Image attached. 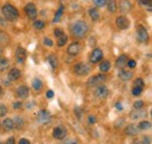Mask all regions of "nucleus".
Here are the masks:
<instances>
[{
    "mask_svg": "<svg viewBox=\"0 0 152 144\" xmlns=\"http://www.w3.org/2000/svg\"><path fill=\"white\" fill-rule=\"evenodd\" d=\"M103 59V52H102V49H99V48H95L90 55H89V61L91 62V63H98L101 60Z\"/></svg>",
    "mask_w": 152,
    "mask_h": 144,
    "instance_id": "6e6552de",
    "label": "nucleus"
},
{
    "mask_svg": "<svg viewBox=\"0 0 152 144\" xmlns=\"http://www.w3.org/2000/svg\"><path fill=\"white\" fill-rule=\"evenodd\" d=\"M118 7H119V11L121 12L125 13V12H129L132 8V4H131L130 0H121Z\"/></svg>",
    "mask_w": 152,
    "mask_h": 144,
    "instance_id": "ddd939ff",
    "label": "nucleus"
},
{
    "mask_svg": "<svg viewBox=\"0 0 152 144\" xmlns=\"http://www.w3.org/2000/svg\"><path fill=\"white\" fill-rule=\"evenodd\" d=\"M116 108L118 109V110H122V109H123V107H122V104H121L119 102H117V104H116Z\"/></svg>",
    "mask_w": 152,
    "mask_h": 144,
    "instance_id": "8fccbe9b",
    "label": "nucleus"
},
{
    "mask_svg": "<svg viewBox=\"0 0 152 144\" xmlns=\"http://www.w3.org/2000/svg\"><path fill=\"white\" fill-rule=\"evenodd\" d=\"M43 43H45V45H47L48 47H53V45H54V43H53V41H52L49 37H45V39H43Z\"/></svg>",
    "mask_w": 152,
    "mask_h": 144,
    "instance_id": "ea45409f",
    "label": "nucleus"
},
{
    "mask_svg": "<svg viewBox=\"0 0 152 144\" xmlns=\"http://www.w3.org/2000/svg\"><path fill=\"white\" fill-rule=\"evenodd\" d=\"M105 80H107V77H105V75H103V74L94 75L93 77H90V79L88 80L87 86H88L89 88H91V87H96V86H98V84H102Z\"/></svg>",
    "mask_w": 152,
    "mask_h": 144,
    "instance_id": "7ed1b4c3",
    "label": "nucleus"
},
{
    "mask_svg": "<svg viewBox=\"0 0 152 144\" xmlns=\"http://www.w3.org/2000/svg\"><path fill=\"white\" fill-rule=\"evenodd\" d=\"M88 29H89V27H88L87 22L83 21V20L75 21V22H73L72 26H70V32H72V34L75 36V37H77V39L84 37V36L87 35V33H88Z\"/></svg>",
    "mask_w": 152,
    "mask_h": 144,
    "instance_id": "f257e3e1",
    "label": "nucleus"
},
{
    "mask_svg": "<svg viewBox=\"0 0 152 144\" xmlns=\"http://www.w3.org/2000/svg\"><path fill=\"white\" fill-rule=\"evenodd\" d=\"M20 76H21V72H20L18 68H12L10 73H8V79L11 81H17L19 80Z\"/></svg>",
    "mask_w": 152,
    "mask_h": 144,
    "instance_id": "a211bd4d",
    "label": "nucleus"
},
{
    "mask_svg": "<svg viewBox=\"0 0 152 144\" xmlns=\"http://www.w3.org/2000/svg\"><path fill=\"white\" fill-rule=\"evenodd\" d=\"M144 81H143V79H137L136 81H134V87H138V88H142V89H144Z\"/></svg>",
    "mask_w": 152,
    "mask_h": 144,
    "instance_id": "f704fd0d",
    "label": "nucleus"
},
{
    "mask_svg": "<svg viewBox=\"0 0 152 144\" xmlns=\"http://www.w3.org/2000/svg\"><path fill=\"white\" fill-rule=\"evenodd\" d=\"M1 94H2V88H1V86H0V96H1Z\"/></svg>",
    "mask_w": 152,
    "mask_h": 144,
    "instance_id": "864d4df0",
    "label": "nucleus"
},
{
    "mask_svg": "<svg viewBox=\"0 0 152 144\" xmlns=\"http://www.w3.org/2000/svg\"><path fill=\"white\" fill-rule=\"evenodd\" d=\"M142 142L144 144H150L151 143V137L150 136H144L143 140H142Z\"/></svg>",
    "mask_w": 152,
    "mask_h": 144,
    "instance_id": "79ce46f5",
    "label": "nucleus"
},
{
    "mask_svg": "<svg viewBox=\"0 0 152 144\" xmlns=\"http://www.w3.org/2000/svg\"><path fill=\"white\" fill-rule=\"evenodd\" d=\"M25 12H26L27 17H28L29 19H32V20L37 19V17H38V10H37V6H35L34 4H32V2H29V4H27V5L25 6Z\"/></svg>",
    "mask_w": 152,
    "mask_h": 144,
    "instance_id": "20e7f679",
    "label": "nucleus"
},
{
    "mask_svg": "<svg viewBox=\"0 0 152 144\" xmlns=\"http://www.w3.org/2000/svg\"><path fill=\"white\" fill-rule=\"evenodd\" d=\"M110 68H111V63H110V61H103V62H101V65H99V71L102 73H107L110 71Z\"/></svg>",
    "mask_w": 152,
    "mask_h": 144,
    "instance_id": "4be33fe9",
    "label": "nucleus"
},
{
    "mask_svg": "<svg viewBox=\"0 0 152 144\" xmlns=\"http://www.w3.org/2000/svg\"><path fill=\"white\" fill-rule=\"evenodd\" d=\"M21 106H22V104H21V102H15V103L13 104V108L19 109V108H21Z\"/></svg>",
    "mask_w": 152,
    "mask_h": 144,
    "instance_id": "09e8293b",
    "label": "nucleus"
},
{
    "mask_svg": "<svg viewBox=\"0 0 152 144\" xmlns=\"http://www.w3.org/2000/svg\"><path fill=\"white\" fill-rule=\"evenodd\" d=\"M6 144H15V140H14V137H10V138L6 141Z\"/></svg>",
    "mask_w": 152,
    "mask_h": 144,
    "instance_id": "49530a36",
    "label": "nucleus"
},
{
    "mask_svg": "<svg viewBox=\"0 0 152 144\" xmlns=\"http://www.w3.org/2000/svg\"><path fill=\"white\" fill-rule=\"evenodd\" d=\"M32 86L35 90H40L42 88V81L40 79H34L33 82H32Z\"/></svg>",
    "mask_w": 152,
    "mask_h": 144,
    "instance_id": "7c9ffc66",
    "label": "nucleus"
},
{
    "mask_svg": "<svg viewBox=\"0 0 152 144\" xmlns=\"http://www.w3.org/2000/svg\"><path fill=\"white\" fill-rule=\"evenodd\" d=\"M118 77H119L122 81H129V80L132 77V73L130 72V71L122 69L121 72L118 73Z\"/></svg>",
    "mask_w": 152,
    "mask_h": 144,
    "instance_id": "6ab92c4d",
    "label": "nucleus"
},
{
    "mask_svg": "<svg viewBox=\"0 0 152 144\" xmlns=\"http://www.w3.org/2000/svg\"><path fill=\"white\" fill-rule=\"evenodd\" d=\"M13 123H14V126L17 128V129H21L23 124H25V121H23V118L22 117H20V116H15L14 117V120H13Z\"/></svg>",
    "mask_w": 152,
    "mask_h": 144,
    "instance_id": "393cba45",
    "label": "nucleus"
},
{
    "mask_svg": "<svg viewBox=\"0 0 152 144\" xmlns=\"http://www.w3.org/2000/svg\"><path fill=\"white\" fill-rule=\"evenodd\" d=\"M19 144H31V142L27 138H21L19 141Z\"/></svg>",
    "mask_w": 152,
    "mask_h": 144,
    "instance_id": "de8ad7c7",
    "label": "nucleus"
},
{
    "mask_svg": "<svg viewBox=\"0 0 152 144\" xmlns=\"http://www.w3.org/2000/svg\"><path fill=\"white\" fill-rule=\"evenodd\" d=\"M8 41H10L8 35L6 33H4V32H0V43L5 45V43H8Z\"/></svg>",
    "mask_w": 152,
    "mask_h": 144,
    "instance_id": "473e14b6",
    "label": "nucleus"
},
{
    "mask_svg": "<svg viewBox=\"0 0 152 144\" xmlns=\"http://www.w3.org/2000/svg\"><path fill=\"white\" fill-rule=\"evenodd\" d=\"M63 144H76V142H75V141H72V140H70V141H67V142H64Z\"/></svg>",
    "mask_w": 152,
    "mask_h": 144,
    "instance_id": "3c124183",
    "label": "nucleus"
},
{
    "mask_svg": "<svg viewBox=\"0 0 152 144\" xmlns=\"http://www.w3.org/2000/svg\"><path fill=\"white\" fill-rule=\"evenodd\" d=\"M38 121L40 123H42V124H48V123H50L52 116H50L49 111H47V110H41V111H39Z\"/></svg>",
    "mask_w": 152,
    "mask_h": 144,
    "instance_id": "1a4fd4ad",
    "label": "nucleus"
},
{
    "mask_svg": "<svg viewBox=\"0 0 152 144\" xmlns=\"http://www.w3.org/2000/svg\"><path fill=\"white\" fill-rule=\"evenodd\" d=\"M2 128L5 130H12L14 128V123H13V120L11 118H5L2 121Z\"/></svg>",
    "mask_w": 152,
    "mask_h": 144,
    "instance_id": "412c9836",
    "label": "nucleus"
},
{
    "mask_svg": "<svg viewBox=\"0 0 152 144\" xmlns=\"http://www.w3.org/2000/svg\"><path fill=\"white\" fill-rule=\"evenodd\" d=\"M81 49H82L81 43H80L78 41H75V42H72V43L68 46L67 53L69 55H72V56H76V55L81 52Z\"/></svg>",
    "mask_w": 152,
    "mask_h": 144,
    "instance_id": "0eeeda50",
    "label": "nucleus"
},
{
    "mask_svg": "<svg viewBox=\"0 0 152 144\" xmlns=\"http://www.w3.org/2000/svg\"><path fill=\"white\" fill-rule=\"evenodd\" d=\"M139 4L143 5L144 7L148 8V11H151L152 10V4H151V0H139Z\"/></svg>",
    "mask_w": 152,
    "mask_h": 144,
    "instance_id": "2f4dec72",
    "label": "nucleus"
},
{
    "mask_svg": "<svg viewBox=\"0 0 152 144\" xmlns=\"http://www.w3.org/2000/svg\"><path fill=\"white\" fill-rule=\"evenodd\" d=\"M93 2L97 7H103L107 4V0H93Z\"/></svg>",
    "mask_w": 152,
    "mask_h": 144,
    "instance_id": "c9c22d12",
    "label": "nucleus"
},
{
    "mask_svg": "<svg viewBox=\"0 0 152 144\" xmlns=\"http://www.w3.org/2000/svg\"><path fill=\"white\" fill-rule=\"evenodd\" d=\"M67 41H68V37L67 35H61L60 37H57V46L58 47H62V46H64L66 43H67Z\"/></svg>",
    "mask_w": 152,
    "mask_h": 144,
    "instance_id": "c756f323",
    "label": "nucleus"
},
{
    "mask_svg": "<svg viewBox=\"0 0 152 144\" xmlns=\"http://www.w3.org/2000/svg\"><path fill=\"white\" fill-rule=\"evenodd\" d=\"M126 65H128L129 68H134V67H136V61H134V60H128Z\"/></svg>",
    "mask_w": 152,
    "mask_h": 144,
    "instance_id": "a19ab883",
    "label": "nucleus"
},
{
    "mask_svg": "<svg viewBox=\"0 0 152 144\" xmlns=\"http://www.w3.org/2000/svg\"><path fill=\"white\" fill-rule=\"evenodd\" d=\"M64 33H63V31L62 29H55V35H56V37H60L61 35H63Z\"/></svg>",
    "mask_w": 152,
    "mask_h": 144,
    "instance_id": "a18cd8bd",
    "label": "nucleus"
},
{
    "mask_svg": "<svg viewBox=\"0 0 152 144\" xmlns=\"http://www.w3.org/2000/svg\"><path fill=\"white\" fill-rule=\"evenodd\" d=\"M15 57H17V61L20 62V63L25 62V60H26V51L22 47H18L17 52H15Z\"/></svg>",
    "mask_w": 152,
    "mask_h": 144,
    "instance_id": "4468645a",
    "label": "nucleus"
},
{
    "mask_svg": "<svg viewBox=\"0 0 152 144\" xmlns=\"http://www.w3.org/2000/svg\"><path fill=\"white\" fill-rule=\"evenodd\" d=\"M88 122H89V124H95V123H96V117H95V116H93V115H90V116L88 117Z\"/></svg>",
    "mask_w": 152,
    "mask_h": 144,
    "instance_id": "37998d69",
    "label": "nucleus"
},
{
    "mask_svg": "<svg viewBox=\"0 0 152 144\" xmlns=\"http://www.w3.org/2000/svg\"><path fill=\"white\" fill-rule=\"evenodd\" d=\"M142 91H143V89L142 88H138V87H133L132 90H131L133 96H139L142 94Z\"/></svg>",
    "mask_w": 152,
    "mask_h": 144,
    "instance_id": "e433bc0d",
    "label": "nucleus"
},
{
    "mask_svg": "<svg viewBox=\"0 0 152 144\" xmlns=\"http://www.w3.org/2000/svg\"><path fill=\"white\" fill-rule=\"evenodd\" d=\"M48 62L52 66V68H56L57 67V59L55 55H49L48 56Z\"/></svg>",
    "mask_w": 152,
    "mask_h": 144,
    "instance_id": "cd10ccee",
    "label": "nucleus"
},
{
    "mask_svg": "<svg viewBox=\"0 0 152 144\" xmlns=\"http://www.w3.org/2000/svg\"><path fill=\"white\" fill-rule=\"evenodd\" d=\"M133 144H144L142 141H136V142H133Z\"/></svg>",
    "mask_w": 152,
    "mask_h": 144,
    "instance_id": "603ef678",
    "label": "nucleus"
},
{
    "mask_svg": "<svg viewBox=\"0 0 152 144\" xmlns=\"http://www.w3.org/2000/svg\"><path fill=\"white\" fill-rule=\"evenodd\" d=\"M126 62H128V56L124 54L121 55V56H118V59L116 60V67L119 68V69H122V68H124V67L126 66Z\"/></svg>",
    "mask_w": 152,
    "mask_h": 144,
    "instance_id": "f3484780",
    "label": "nucleus"
},
{
    "mask_svg": "<svg viewBox=\"0 0 152 144\" xmlns=\"http://www.w3.org/2000/svg\"><path fill=\"white\" fill-rule=\"evenodd\" d=\"M33 26H34V28H37V29H42V28L45 27V22H43V21H40V20H35V21L33 22Z\"/></svg>",
    "mask_w": 152,
    "mask_h": 144,
    "instance_id": "72a5a7b5",
    "label": "nucleus"
},
{
    "mask_svg": "<svg viewBox=\"0 0 152 144\" xmlns=\"http://www.w3.org/2000/svg\"><path fill=\"white\" fill-rule=\"evenodd\" d=\"M74 71H75V73L77 74V75L84 76V75L89 74V72H90V67H89V66H87L86 63L80 62V63H76V65H75Z\"/></svg>",
    "mask_w": 152,
    "mask_h": 144,
    "instance_id": "423d86ee",
    "label": "nucleus"
},
{
    "mask_svg": "<svg viewBox=\"0 0 152 144\" xmlns=\"http://www.w3.org/2000/svg\"><path fill=\"white\" fill-rule=\"evenodd\" d=\"M138 128H139V130H146V129H150V128H151V123H150L149 121H142V122H139Z\"/></svg>",
    "mask_w": 152,
    "mask_h": 144,
    "instance_id": "c85d7f7f",
    "label": "nucleus"
},
{
    "mask_svg": "<svg viewBox=\"0 0 152 144\" xmlns=\"http://www.w3.org/2000/svg\"><path fill=\"white\" fill-rule=\"evenodd\" d=\"M109 95V89L104 84H98L96 86L95 89V96L98 98H105Z\"/></svg>",
    "mask_w": 152,
    "mask_h": 144,
    "instance_id": "9d476101",
    "label": "nucleus"
},
{
    "mask_svg": "<svg viewBox=\"0 0 152 144\" xmlns=\"http://www.w3.org/2000/svg\"><path fill=\"white\" fill-rule=\"evenodd\" d=\"M88 13H89V15H90V19L93 20V21H97V20H99V12L96 10V8H90L89 11H88Z\"/></svg>",
    "mask_w": 152,
    "mask_h": 144,
    "instance_id": "5701e85b",
    "label": "nucleus"
},
{
    "mask_svg": "<svg viewBox=\"0 0 152 144\" xmlns=\"http://www.w3.org/2000/svg\"><path fill=\"white\" fill-rule=\"evenodd\" d=\"M139 132V128L137 124H129V126L125 128V134L128 136H134Z\"/></svg>",
    "mask_w": 152,
    "mask_h": 144,
    "instance_id": "2eb2a0df",
    "label": "nucleus"
},
{
    "mask_svg": "<svg viewBox=\"0 0 152 144\" xmlns=\"http://www.w3.org/2000/svg\"><path fill=\"white\" fill-rule=\"evenodd\" d=\"M116 25L121 29H128L129 26H130V21H129V19L126 18V17L119 15V17L116 18Z\"/></svg>",
    "mask_w": 152,
    "mask_h": 144,
    "instance_id": "9b49d317",
    "label": "nucleus"
},
{
    "mask_svg": "<svg viewBox=\"0 0 152 144\" xmlns=\"http://www.w3.org/2000/svg\"><path fill=\"white\" fill-rule=\"evenodd\" d=\"M144 116H146V112L143 111V110H140V109H137V111L131 112V117H132V120H138V118L144 117Z\"/></svg>",
    "mask_w": 152,
    "mask_h": 144,
    "instance_id": "b1692460",
    "label": "nucleus"
},
{
    "mask_svg": "<svg viewBox=\"0 0 152 144\" xmlns=\"http://www.w3.org/2000/svg\"><path fill=\"white\" fill-rule=\"evenodd\" d=\"M1 12H2V15L4 18L8 21H14L19 18V11L17 10L15 6L11 5V4H6L2 6L1 8Z\"/></svg>",
    "mask_w": 152,
    "mask_h": 144,
    "instance_id": "f03ea898",
    "label": "nucleus"
},
{
    "mask_svg": "<svg viewBox=\"0 0 152 144\" xmlns=\"http://www.w3.org/2000/svg\"><path fill=\"white\" fill-rule=\"evenodd\" d=\"M6 112H7V108H6V106H5V104H2V103H0V117H4V116L6 115Z\"/></svg>",
    "mask_w": 152,
    "mask_h": 144,
    "instance_id": "4c0bfd02",
    "label": "nucleus"
},
{
    "mask_svg": "<svg viewBox=\"0 0 152 144\" xmlns=\"http://www.w3.org/2000/svg\"><path fill=\"white\" fill-rule=\"evenodd\" d=\"M0 144H4V143H0Z\"/></svg>",
    "mask_w": 152,
    "mask_h": 144,
    "instance_id": "6e6d98bb",
    "label": "nucleus"
},
{
    "mask_svg": "<svg viewBox=\"0 0 152 144\" xmlns=\"http://www.w3.org/2000/svg\"><path fill=\"white\" fill-rule=\"evenodd\" d=\"M143 106H144V102H143V101H136V102L133 103V108L134 109H142Z\"/></svg>",
    "mask_w": 152,
    "mask_h": 144,
    "instance_id": "58836bf2",
    "label": "nucleus"
},
{
    "mask_svg": "<svg viewBox=\"0 0 152 144\" xmlns=\"http://www.w3.org/2000/svg\"><path fill=\"white\" fill-rule=\"evenodd\" d=\"M53 136L56 140H64L67 136V129L64 126H58L53 130Z\"/></svg>",
    "mask_w": 152,
    "mask_h": 144,
    "instance_id": "f8f14e48",
    "label": "nucleus"
},
{
    "mask_svg": "<svg viewBox=\"0 0 152 144\" xmlns=\"http://www.w3.org/2000/svg\"><path fill=\"white\" fill-rule=\"evenodd\" d=\"M63 10H64V7L63 6H60L58 7V10H57V12L55 13V17H54V20H53V22H58L61 18H62V14H63Z\"/></svg>",
    "mask_w": 152,
    "mask_h": 144,
    "instance_id": "a878e982",
    "label": "nucleus"
},
{
    "mask_svg": "<svg viewBox=\"0 0 152 144\" xmlns=\"http://www.w3.org/2000/svg\"><path fill=\"white\" fill-rule=\"evenodd\" d=\"M137 40L142 43H145V42L149 41V33L143 26L137 27Z\"/></svg>",
    "mask_w": 152,
    "mask_h": 144,
    "instance_id": "39448f33",
    "label": "nucleus"
},
{
    "mask_svg": "<svg viewBox=\"0 0 152 144\" xmlns=\"http://www.w3.org/2000/svg\"><path fill=\"white\" fill-rule=\"evenodd\" d=\"M46 96H47L48 98H53V97H54V91H53V90H48L47 94H46Z\"/></svg>",
    "mask_w": 152,
    "mask_h": 144,
    "instance_id": "c03bdc74",
    "label": "nucleus"
},
{
    "mask_svg": "<svg viewBox=\"0 0 152 144\" xmlns=\"http://www.w3.org/2000/svg\"><path fill=\"white\" fill-rule=\"evenodd\" d=\"M1 53H2V49H1V48H0V55H1Z\"/></svg>",
    "mask_w": 152,
    "mask_h": 144,
    "instance_id": "5fc2aeb1",
    "label": "nucleus"
},
{
    "mask_svg": "<svg viewBox=\"0 0 152 144\" xmlns=\"http://www.w3.org/2000/svg\"><path fill=\"white\" fill-rule=\"evenodd\" d=\"M8 66H10V62L7 59H5V57L0 59V72H5L8 68Z\"/></svg>",
    "mask_w": 152,
    "mask_h": 144,
    "instance_id": "bb28decb",
    "label": "nucleus"
},
{
    "mask_svg": "<svg viewBox=\"0 0 152 144\" xmlns=\"http://www.w3.org/2000/svg\"><path fill=\"white\" fill-rule=\"evenodd\" d=\"M17 95L19 96L20 98H27L28 97V95H29V89H28V87H26V86H20L18 90H17Z\"/></svg>",
    "mask_w": 152,
    "mask_h": 144,
    "instance_id": "dca6fc26",
    "label": "nucleus"
},
{
    "mask_svg": "<svg viewBox=\"0 0 152 144\" xmlns=\"http://www.w3.org/2000/svg\"><path fill=\"white\" fill-rule=\"evenodd\" d=\"M105 5H107L109 12L115 13L117 11V2H116V0H107V4Z\"/></svg>",
    "mask_w": 152,
    "mask_h": 144,
    "instance_id": "aec40b11",
    "label": "nucleus"
}]
</instances>
